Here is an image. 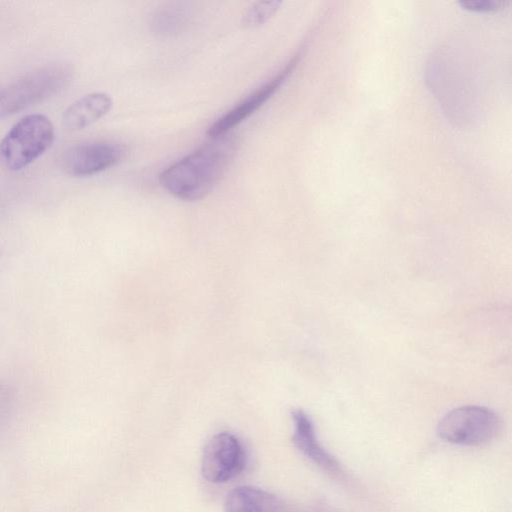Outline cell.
Here are the masks:
<instances>
[{
	"label": "cell",
	"mask_w": 512,
	"mask_h": 512,
	"mask_svg": "<svg viewBox=\"0 0 512 512\" xmlns=\"http://www.w3.org/2000/svg\"><path fill=\"white\" fill-rule=\"evenodd\" d=\"M245 462L246 455L241 442L234 435L221 432L205 445L202 474L209 482H226L242 471Z\"/></svg>",
	"instance_id": "cell-5"
},
{
	"label": "cell",
	"mask_w": 512,
	"mask_h": 512,
	"mask_svg": "<svg viewBox=\"0 0 512 512\" xmlns=\"http://www.w3.org/2000/svg\"><path fill=\"white\" fill-rule=\"evenodd\" d=\"M510 2L500 0H469L460 1L462 8L480 13L497 12L505 8Z\"/></svg>",
	"instance_id": "cell-13"
},
{
	"label": "cell",
	"mask_w": 512,
	"mask_h": 512,
	"mask_svg": "<svg viewBox=\"0 0 512 512\" xmlns=\"http://www.w3.org/2000/svg\"><path fill=\"white\" fill-rule=\"evenodd\" d=\"M500 420L482 406H462L448 412L437 425V434L447 442L477 446L491 441L499 432Z\"/></svg>",
	"instance_id": "cell-4"
},
{
	"label": "cell",
	"mask_w": 512,
	"mask_h": 512,
	"mask_svg": "<svg viewBox=\"0 0 512 512\" xmlns=\"http://www.w3.org/2000/svg\"><path fill=\"white\" fill-rule=\"evenodd\" d=\"M291 416L294 426L292 441L295 447L324 471L333 475L341 474L338 461L319 443L310 417L300 409L293 410Z\"/></svg>",
	"instance_id": "cell-8"
},
{
	"label": "cell",
	"mask_w": 512,
	"mask_h": 512,
	"mask_svg": "<svg viewBox=\"0 0 512 512\" xmlns=\"http://www.w3.org/2000/svg\"><path fill=\"white\" fill-rule=\"evenodd\" d=\"M301 53L297 52L287 65L269 82L247 96L239 104L217 119L208 129V135L218 137L230 131L264 105L281 87L296 67Z\"/></svg>",
	"instance_id": "cell-7"
},
{
	"label": "cell",
	"mask_w": 512,
	"mask_h": 512,
	"mask_svg": "<svg viewBox=\"0 0 512 512\" xmlns=\"http://www.w3.org/2000/svg\"><path fill=\"white\" fill-rule=\"evenodd\" d=\"M113 101L106 93L94 92L73 102L62 117L63 126L70 130H80L105 116L112 108Z\"/></svg>",
	"instance_id": "cell-10"
},
{
	"label": "cell",
	"mask_w": 512,
	"mask_h": 512,
	"mask_svg": "<svg viewBox=\"0 0 512 512\" xmlns=\"http://www.w3.org/2000/svg\"><path fill=\"white\" fill-rule=\"evenodd\" d=\"M282 1H258L244 13L242 25L245 28H256L267 21L279 10Z\"/></svg>",
	"instance_id": "cell-12"
},
{
	"label": "cell",
	"mask_w": 512,
	"mask_h": 512,
	"mask_svg": "<svg viewBox=\"0 0 512 512\" xmlns=\"http://www.w3.org/2000/svg\"><path fill=\"white\" fill-rule=\"evenodd\" d=\"M190 19L189 9L182 4H170L159 9L152 18L153 31L161 36H172L182 31Z\"/></svg>",
	"instance_id": "cell-11"
},
{
	"label": "cell",
	"mask_w": 512,
	"mask_h": 512,
	"mask_svg": "<svg viewBox=\"0 0 512 512\" xmlns=\"http://www.w3.org/2000/svg\"><path fill=\"white\" fill-rule=\"evenodd\" d=\"M73 76L72 66L56 62L38 67L0 89V119L17 113L64 89Z\"/></svg>",
	"instance_id": "cell-2"
},
{
	"label": "cell",
	"mask_w": 512,
	"mask_h": 512,
	"mask_svg": "<svg viewBox=\"0 0 512 512\" xmlns=\"http://www.w3.org/2000/svg\"><path fill=\"white\" fill-rule=\"evenodd\" d=\"M54 141V127L43 114H29L17 121L0 141V165L20 170L41 156Z\"/></svg>",
	"instance_id": "cell-3"
},
{
	"label": "cell",
	"mask_w": 512,
	"mask_h": 512,
	"mask_svg": "<svg viewBox=\"0 0 512 512\" xmlns=\"http://www.w3.org/2000/svg\"><path fill=\"white\" fill-rule=\"evenodd\" d=\"M238 148L234 134L213 137L167 167L159 175L161 186L183 201L208 196L226 174Z\"/></svg>",
	"instance_id": "cell-1"
},
{
	"label": "cell",
	"mask_w": 512,
	"mask_h": 512,
	"mask_svg": "<svg viewBox=\"0 0 512 512\" xmlns=\"http://www.w3.org/2000/svg\"><path fill=\"white\" fill-rule=\"evenodd\" d=\"M225 512H291L278 496L253 486L232 489L224 502Z\"/></svg>",
	"instance_id": "cell-9"
},
{
	"label": "cell",
	"mask_w": 512,
	"mask_h": 512,
	"mask_svg": "<svg viewBox=\"0 0 512 512\" xmlns=\"http://www.w3.org/2000/svg\"><path fill=\"white\" fill-rule=\"evenodd\" d=\"M125 148L108 141L75 144L63 154L64 171L74 177H85L102 172L118 164L125 156Z\"/></svg>",
	"instance_id": "cell-6"
}]
</instances>
